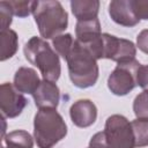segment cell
<instances>
[{
  "instance_id": "6da1fadb",
  "label": "cell",
  "mask_w": 148,
  "mask_h": 148,
  "mask_svg": "<svg viewBox=\"0 0 148 148\" xmlns=\"http://www.w3.org/2000/svg\"><path fill=\"white\" fill-rule=\"evenodd\" d=\"M66 61L71 81L75 87L84 89L92 87L96 83L98 79V66L96 59L76 39L74 40L72 51Z\"/></svg>"
},
{
  "instance_id": "7a4b0ae2",
  "label": "cell",
  "mask_w": 148,
  "mask_h": 148,
  "mask_svg": "<svg viewBox=\"0 0 148 148\" xmlns=\"http://www.w3.org/2000/svg\"><path fill=\"white\" fill-rule=\"evenodd\" d=\"M32 15L40 36L45 39L59 36L68 24L67 12L59 1H34Z\"/></svg>"
},
{
  "instance_id": "3957f363",
  "label": "cell",
  "mask_w": 148,
  "mask_h": 148,
  "mask_svg": "<svg viewBox=\"0 0 148 148\" xmlns=\"http://www.w3.org/2000/svg\"><path fill=\"white\" fill-rule=\"evenodd\" d=\"M23 51L25 59L39 69L44 80L56 82L59 79L61 72L59 57L43 38L31 37L25 43Z\"/></svg>"
},
{
  "instance_id": "277c9868",
  "label": "cell",
  "mask_w": 148,
  "mask_h": 148,
  "mask_svg": "<svg viewBox=\"0 0 148 148\" xmlns=\"http://www.w3.org/2000/svg\"><path fill=\"white\" fill-rule=\"evenodd\" d=\"M67 134V126L56 109H39L34 119V136L38 148H52Z\"/></svg>"
},
{
  "instance_id": "5b68a950",
  "label": "cell",
  "mask_w": 148,
  "mask_h": 148,
  "mask_svg": "<svg viewBox=\"0 0 148 148\" xmlns=\"http://www.w3.org/2000/svg\"><path fill=\"white\" fill-rule=\"evenodd\" d=\"M103 134L109 148L135 147L132 125L121 114H112L106 119Z\"/></svg>"
},
{
  "instance_id": "8992f818",
  "label": "cell",
  "mask_w": 148,
  "mask_h": 148,
  "mask_svg": "<svg viewBox=\"0 0 148 148\" xmlns=\"http://www.w3.org/2000/svg\"><path fill=\"white\" fill-rule=\"evenodd\" d=\"M141 65L138 60L118 62L117 67L109 75L108 87L117 96L127 95L136 86V73Z\"/></svg>"
},
{
  "instance_id": "52a82bcc",
  "label": "cell",
  "mask_w": 148,
  "mask_h": 148,
  "mask_svg": "<svg viewBox=\"0 0 148 148\" xmlns=\"http://www.w3.org/2000/svg\"><path fill=\"white\" fill-rule=\"evenodd\" d=\"M103 38V58L117 62H125L135 59V45L124 38H118L110 34H102Z\"/></svg>"
},
{
  "instance_id": "ba28073f",
  "label": "cell",
  "mask_w": 148,
  "mask_h": 148,
  "mask_svg": "<svg viewBox=\"0 0 148 148\" xmlns=\"http://www.w3.org/2000/svg\"><path fill=\"white\" fill-rule=\"evenodd\" d=\"M27 105V98L12 83H2L0 87V109L3 117L15 118Z\"/></svg>"
},
{
  "instance_id": "9c48e42d",
  "label": "cell",
  "mask_w": 148,
  "mask_h": 148,
  "mask_svg": "<svg viewBox=\"0 0 148 148\" xmlns=\"http://www.w3.org/2000/svg\"><path fill=\"white\" fill-rule=\"evenodd\" d=\"M69 116L73 124L77 127H89L97 118L96 105L89 99H79L69 109Z\"/></svg>"
},
{
  "instance_id": "30bf717a",
  "label": "cell",
  "mask_w": 148,
  "mask_h": 148,
  "mask_svg": "<svg viewBox=\"0 0 148 148\" xmlns=\"http://www.w3.org/2000/svg\"><path fill=\"white\" fill-rule=\"evenodd\" d=\"M35 104L39 109H56L59 104L60 91L58 86L47 80L40 81L38 88L32 94Z\"/></svg>"
},
{
  "instance_id": "8fae6325",
  "label": "cell",
  "mask_w": 148,
  "mask_h": 148,
  "mask_svg": "<svg viewBox=\"0 0 148 148\" xmlns=\"http://www.w3.org/2000/svg\"><path fill=\"white\" fill-rule=\"evenodd\" d=\"M109 14L117 24L124 27H134L140 22L133 12L132 0L111 1L109 5Z\"/></svg>"
},
{
  "instance_id": "7c38bea8",
  "label": "cell",
  "mask_w": 148,
  "mask_h": 148,
  "mask_svg": "<svg viewBox=\"0 0 148 148\" xmlns=\"http://www.w3.org/2000/svg\"><path fill=\"white\" fill-rule=\"evenodd\" d=\"M40 80L37 72L30 67H20L14 75V87L24 94H34L38 88Z\"/></svg>"
},
{
  "instance_id": "4fadbf2b",
  "label": "cell",
  "mask_w": 148,
  "mask_h": 148,
  "mask_svg": "<svg viewBox=\"0 0 148 148\" xmlns=\"http://www.w3.org/2000/svg\"><path fill=\"white\" fill-rule=\"evenodd\" d=\"M76 40L82 45H89L97 40L101 36V24L98 18L89 21H79L75 27Z\"/></svg>"
},
{
  "instance_id": "5bb4252c",
  "label": "cell",
  "mask_w": 148,
  "mask_h": 148,
  "mask_svg": "<svg viewBox=\"0 0 148 148\" xmlns=\"http://www.w3.org/2000/svg\"><path fill=\"white\" fill-rule=\"evenodd\" d=\"M72 13L79 21H89L97 18L99 1L97 0H73L71 2Z\"/></svg>"
},
{
  "instance_id": "9a60e30c",
  "label": "cell",
  "mask_w": 148,
  "mask_h": 148,
  "mask_svg": "<svg viewBox=\"0 0 148 148\" xmlns=\"http://www.w3.org/2000/svg\"><path fill=\"white\" fill-rule=\"evenodd\" d=\"M17 51V35L14 30L7 29L0 32V60L12 58Z\"/></svg>"
},
{
  "instance_id": "2e32d148",
  "label": "cell",
  "mask_w": 148,
  "mask_h": 148,
  "mask_svg": "<svg viewBox=\"0 0 148 148\" xmlns=\"http://www.w3.org/2000/svg\"><path fill=\"white\" fill-rule=\"evenodd\" d=\"M5 142L7 147H10V148H32L34 147V141L31 135L27 131H22V130L9 132L5 136Z\"/></svg>"
},
{
  "instance_id": "e0dca14e",
  "label": "cell",
  "mask_w": 148,
  "mask_h": 148,
  "mask_svg": "<svg viewBox=\"0 0 148 148\" xmlns=\"http://www.w3.org/2000/svg\"><path fill=\"white\" fill-rule=\"evenodd\" d=\"M135 147L148 146V119L136 118L131 123Z\"/></svg>"
},
{
  "instance_id": "ac0fdd59",
  "label": "cell",
  "mask_w": 148,
  "mask_h": 148,
  "mask_svg": "<svg viewBox=\"0 0 148 148\" xmlns=\"http://www.w3.org/2000/svg\"><path fill=\"white\" fill-rule=\"evenodd\" d=\"M73 44H74V39L71 34L59 35L56 38H53V40H52V45H53V49L56 50L57 54L62 57L65 60L67 59L68 54L71 53Z\"/></svg>"
},
{
  "instance_id": "d6986e66",
  "label": "cell",
  "mask_w": 148,
  "mask_h": 148,
  "mask_svg": "<svg viewBox=\"0 0 148 148\" xmlns=\"http://www.w3.org/2000/svg\"><path fill=\"white\" fill-rule=\"evenodd\" d=\"M133 111L136 118L148 119V90L139 94L133 102Z\"/></svg>"
},
{
  "instance_id": "ffe728a7",
  "label": "cell",
  "mask_w": 148,
  "mask_h": 148,
  "mask_svg": "<svg viewBox=\"0 0 148 148\" xmlns=\"http://www.w3.org/2000/svg\"><path fill=\"white\" fill-rule=\"evenodd\" d=\"M13 15L18 16V17H27L29 16L30 13H32V3L34 1H22V0H16V1H7Z\"/></svg>"
},
{
  "instance_id": "44dd1931",
  "label": "cell",
  "mask_w": 148,
  "mask_h": 148,
  "mask_svg": "<svg viewBox=\"0 0 148 148\" xmlns=\"http://www.w3.org/2000/svg\"><path fill=\"white\" fill-rule=\"evenodd\" d=\"M13 13L7 1H0V24L1 30H7L12 23Z\"/></svg>"
},
{
  "instance_id": "7402d4cb",
  "label": "cell",
  "mask_w": 148,
  "mask_h": 148,
  "mask_svg": "<svg viewBox=\"0 0 148 148\" xmlns=\"http://www.w3.org/2000/svg\"><path fill=\"white\" fill-rule=\"evenodd\" d=\"M132 8L139 20H148V0H132Z\"/></svg>"
},
{
  "instance_id": "603a6c76",
  "label": "cell",
  "mask_w": 148,
  "mask_h": 148,
  "mask_svg": "<svg viewBox=\"0 0 148 148\" xmlns=\"http://www.w3.org/2000/svg\"><path fill=\"white\" fill-rule=\"evenodd\" d=\"M136 84L143 90H148V65H141L136 73Z\"/></svg>"
},
{
  "instance_id": "cb8c5ba5",
  "label": "cell",
  "mask_w": 148,
  "mask_h": 148,
  "mask_svg": "<svg viewBox=\"0 0 148 148\" xmlns=\"http://www.w3.org/2000/svg\"><path fill=\"white\" fill-rule=\"evenodd\" d=\"M136 45L139 50H141L143 53L148 54V29L142 30L138 37H136Z\"/></svg>"
},
{
  "instance_id": "d4e9b609",
  "label": "cell",
  "mask_w": 148,
  "mask_h": 148,
  "mask_svg": "<svg viewBox=\"0 0 148 148\" xmlns=\"http://www.w3.org/2000/svg\"><path fill=\"white\" fill-rule=\"evenodd\" d=\"M89 148H109L108 145H106V142H105L103 131L96 133V134L90 139Z\"/></svg>"
},
{
  "instance_id": "484cf974",
  "label": "cell",
  "mask_w": 148,
  "mask_h": 148,
  "mask_svg": "<svg viewBox=\"0 0 148 148\" xmlns=\"http://www.w3.org/2000/svg\"><path fill=\"white\" fill-rule=\"evenodd\" d=\"M2 148H10V147H2Z\"/></svg>"
},
{
  "instance_id": "4316f807",
  "label": "cell",
  "mask_w": 148,
  "mask_h": 148,
  "mask_svg": "<svg viewBox=\"0 0 148 148\" xmlns=\"http://www.w3.org/2000/svg\"><path fill=\"white\" fill-rule=\"evenodd\" d=\"M88 148H89V147H88Z\"/></svg>"
}]
</instances>
